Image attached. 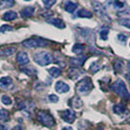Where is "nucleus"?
<instances>
[{
    "label": "nucleus",
    "mask_w": 130,
    "mask_h": 130,
    "mask_svg": "<svg viewBox=\"0 0 130 130\" xmlns=\"http://www.w3.org/2000/svg\"><path fill=\"white\" fill-rule=\"evenodd\" d=\"M23 46L26 48H41L49 45V42L41 37H32L23 41Z\"/></svg>",
    "instance_id": "1"
},
{
    "label": "nucleus",
    "mask_w": 130,
    "mask_h": 130,
    "mask_svg": "<svg viewBox=\"0 0 130 130\" xmlns=\"http://www.w3.org/2000/svg\"><path fill=\"white\" fill-rule=\"evenodd\" d=\"M125 78H126V79L130 82V72H128V73H126V74H125Z\"/></svg>",
    "instance_id": "37"
},
{
    "label": "nucleus",
    "mask_w": 130,
    "mask_h": 130,
    "mask_svg": "<svg viewBox=\"0 0 130 130\" xmlns=\"http://www.w3.org/2000/svg\"><path fill=\"white\" fill-rule=\"evenodd\" d=\"M55 90L58 92V93H67V92L70 90V87L65 82L58 81L56 83V85H55Z\"/></svg>",
    "instance_id": "8"
},
{
    "label": "nucleus",
    "mask_w": 130,
    "mask_h": 130,
    "mask_svg": "<svg viewBox=\"0 0 130 130\" xmlns=\"http://www.w3.org/2000/svg\"><path fill=\"white\" fill-rule=\"evenodd\" d=\"M6 129H8V127L5 126L4 124H1V130H6Z\"/></svg>",
    "instance_id": "38"
},
{
    "label": "nucleus",
    "mask_w": 130,
    "mask_h": 130,
    "mask_svg": "<svg viewBox=\"0 0 130 130\" xmlns=\"http://www.w3.org/2000/svg\"><path fill=\"white\" fill-rule=\"evenodd\" d=\"M76 17L79 18H92V13L90 11L86 10V9H80L76 14Z\"/></svg>",
    "instance_id": "17"
},
{
    "label": "nucleus",
    "mask_w": 130,
    "mask_h": 130,
    "mask_svg": "<svg viewBox=\"0 0 130 130\" xmlns=\"http://www.w3.org/2000/svg\"><path fill=\"white\" fill-rule=\"evenodd\" d=\"M92 6H93V9L95 11V13L97 14L98 16L102 17V18H108V15L106 13V10H105L104 6L99 3V2H93L92 3Z\"/></svg>",
    "instance_id": "7"
},
{
    "label": "nucleus",
    "mask_w": 130,
    "mask_h": 130,
    "mask_svg": "<svg viewBox=\"0 0 130 130\" xmlns=\"http://www.w3.org/2000/svg\"><path fill=\"white\" fill-rule=\"evenodd\" d=\"M48 99H49V101L52 102V103H57L59 101V98L57 97L56 95H49Z\"/></svg>",
    "instance_id": "31"
},
{
    "label": "nucleus",
    "mask_w": 130,
    "mask_h": 130,
    "mask_svg": "<svg viewBox=\"0 0 130 130\" xmlns=\"http://www.w3.org/2000/svg\"><path fill=\"white\" fill-rule=\"evenodd\" d=\"M117 37H118V39H119L120 41H122V42H125V41H126V36L123 35V34H118Z\"/></svg>",
    "instance_id": "35"
},
{
    "label": "nucleus",
    "mask_w": 130,
    "mask_h": 130,
    "mask_svg": "<svg viewBox=\"0 0 130 130\" xmlns=\"http://www.w3.org/2000/svg\"><path fill=\"white\" fill-rule=\"evenodd\" d=\"M128 69L130 70V63H128Z\"/></svg>",
    "instance_id": "41"
},
{
    "label": "nucleus",
    "mask_w": 130,
    "mask_h": 130,
    "mask_svg": "<svg viewBox=\"0 0 130 130\" xmlns=\"http://www.w3.org/2000/svg\"><path fill=\"white\" fill-rule=\"evenodd\" d=\"M15 2L14 0H0V8L1 9H6L14 6Z\"/></svg>",
    "instance_id": "19"
},
{
    "label": "nucleus",
    "mask_w": 130,
    "mask_h": 130,
    "mask_svg": "<svg viewBox=\"0 0 130 130\" xmlns=\"http://www.w3.org/2000/svg\"><path fill=\"white\" fill-rule=\"evenodd\" d=\"M86 57L84 56H80V57H76V58H71L70 60V64L72 67H81V66L84 64Z\"/></svg>",
    "instance_id": "10"
},
{
    "label": "nucleus",
    "mask_w": 130,
    "mask_h": 130,
    "mask_svg": "<svg viewBox=\"0 0 130 130\" xmlns=\"http://www.w3.org/2000/svg\"><path fill=\"white\" fill-rule=\"evenodd\" d=\"M61 117L62 119L68 122V123H72L75 119V112L72 111V110H66V111H62L61 112Z\"/></svg>",
    "instance_id": "6"
},
{
    "label": "nucleus",
    "mask_w": 130,
    "mask_h": 130,
    "mask_svg": "<svg viewBox=\"0 0 130 130\" xmlns=\"http://www.w3.org/2000/svg\"><path fill=\"white\" fill-rule=\"evenodd\" d=\"M49 24H51L53 25L54 26H56V27H58V28H65L66 27V25L65 23L62 21L61 19H57V18H55V19H50L47 21Z\"/></svg>",
    "instance_id": "12"
},
{
    "label": "nucleus",
    "mask_w": 130,
    "mask_h": 130,
    "mask_svg": "<svg viewBox=\"0 0 130 130\" xmlns=\"http://www.w3.org/2000/svg\"><path fill=\"white\" fill-rule=\"evenodd\" d=\"M34 62L39 66H47L53 62V56L48 52H38L34 55Z\"/></svg>",
    "instance_id": "3"
},
{
    "label": "nucleus",
    "mask_w": 130,
    "mask_h": 130,
    "mask_svg": "<svg viewBox=\"0 0 130 130\" xmlns=\"http://www.w3.org/2000/svg\"><path fill=\"white\" fill-rule=\"evenodd\" d=\"M70 105L72 106V108H74V109H79V108H81L82 107V101H81V99L79 97H73L72 98V100L70 101Z\"/></svg>",
    "instance_id": "14"
},
{
    "label": "nucleus",
    "mask_w": 130,
    "mask_h": 130,
    "mask_svg": "<svg viewBox=\"0 0 130 130\" xmlns=\"http://www.w3.org/2000/svg\"><path fill=\"white\" fill-rule=\"evenodd\" d=\"M34 13V8L33 7H26L24 8L22 11H21V16L23 18H28V17H31Z\"/></svg>",
    "instance_id": "13"
},
{
    "label": "nucleus",
    "mask_w": 130,
    "mask_h": 130,
    "mask_svg": "<svg viewBox=\"0 0 130 130\" xmlns=\"http://www.w3.org/2000/svg\"><path fill=\"white\" fill-rule=\"evenodd\" d=\"M37 117H38L39 121L47 127H52L55 124L54 117L45 111H39L38 113H37Z\"/></svg>",
    "instance_id": "5"
},
{
    "label": "nucleus",
    "mask_w": 130,
    "mask_h": 130,
    "mask_svg": "<svg viewBox=\"0 0 130 130\" xmlns=\"http://www.w3.org/2000/svg\"><path fill=\"white\" fill-rule=\"evenodd\" d=\"M16 18H17V13L13 12V11L6 12L2 16V19L4 20V21H12V20H15Z\"/></svg>",
    "instance_id": "18"
},
{
    "label": "nucleus",
    "mask_w": 130,
    "mask_h": 130,
    "mask_svg": "<svg viewBox=\"0 0 130 130\" xmlns=\"http://www.w3.org/2000/svg\"><path fill=\"white\" fill-rule=\"evenodd\" d=\"M85 46L83 44H80V43H76L74 44V46L72 47V52L75 53V54H81V53L84 51Z\"/></svg>",
    "instance_id": "21"
},
{
    "label": "nucleus",
    "mask_w": 130,
    "mask_h": 130,
    "mask_svg": "<svg viewBox=\"0 0 130 130\" xmlns=\"http://www.w3.org/2000/svg\"><path fill=\"white\" fill-rule=\"evenodd\" d=\"M113 6H115V8H117V9H120V8H122V7L124 6L123 3H121L120 1H115L113 2Z\"/></svg>",
    "instance_id": "33"
},
{
    "label": "nucleus",
    "mask_w": 130,
    "mask_h": 130,
    "mask_svg": "<svg viewBox=\"0 0 130 130\" xmlns=\"http://www.w3.org/2000/svg\"><path fill=\"white\" fill-rule=\"evenodd\" d=\"M109 31H110V29H109L108 26H103V27H101V29H100V36H101V39L107 40V39H108Z\"/></svg>",
    "instance_id": "22"
},
{
    "label": "nucleus",
    "mask_w": 130,
    "mask_h": 130,
    "mask_svg": "<svg viewBox=\"0 0 130 130\" xmlns=\"http://www.w3.org/2000/svg\"><path fill=\"white\" fill-rule=\"evenodd\" d=\"M48 72L52 75L53 77H59L62 73V71L59 68H51V69L48 70Z\"/></svg>",
    "instance_id": "23"
},
{
    "label": "nucleus",
    "mask_w": 130,
    "mask_h": 130,
    "mask_svg": "<svg viewBox=\"0 0 130 130\" xmlns=\"http://www.w3.org/2000/svg\"><path fill=\"white\" fill-rule=\"evenodd\" d=\"M16 51V48H14V47H8L6 49H3L2 51H1V56L2 57H8V56H11V55H13L14 53Z\"/></svg>",
    "instance_id": "20"
},
{
    "label": "nucleus",
    "mask_w": 130,
    "mask_h": 130,
    "mask_svg": "<svg viewBox=\"0 0 130 130\" xmlns=\"http://www.w3.org/2000/svg\"><path fill=\"white\" fill-rule=\"evenodd\" d=\"M62 130H73L72 127H63V129Z\"/></svg>",
    "instance_id": "39"
},
{
    "label": "nucleus",
    "mask_w": 130,
    "mask_h": 130,
    "mask_svg": "<svg viewBox=\"0 0 130 130\" xmlns=\"http://www.w3.org/2000/svg\"><path fill=\"white\" fill-rule=\"evenodd\" d=\"M126 121H127L128 123H130V113H129V116H128V117H127V119H126Z\"/></svg>",
    "instance_id": "40"
},
{
    "label": "nucleus",
    "mask_w": 130,
    "mask_h": 130,
    "mask_svg": "<svg viewBox=\"0 0 130 130\" xmlns=\"http://www.w3.org/2000/svg\"><path fill=\"white\" fill-rule=\"evenodd\" d=\"M100 70H101V67L98 65L97 63H94V64H92L91 69H90V71H91L92 73H95V72H97L98 71H100Z\"/></svg>",
    "instance_id": "30"
},
{
    "label": "nucleus",
    "mask_w": 130,
    "mask_h": 130,
    "mask_svg": "<svg viewBox=\"0 0 130 130\" xmlns=\"http://www.w3.org/2000/svg\"><path fill=\"white\" fill-rule=\"evenodd\" d=\"M17 62L20 65H26L29 62V59L27 54L25 52H19L17 55Z\"/></svg>",
    "instance_id": "11"
},
{
    "label": "nucleus",
    "mask_w": 130,
    "mask_h": 130,
    "mask_svg": "<svg viewBox=\"0 0 130 130\" xmlns=\"http://www.w3.org/2000/svg\"><path fill=\"white\" fill-rule=\"evenodd\" d=\"M111 89L117 93L118 96L124 98V99H129L130 95L127 89H126V86H125V83L121 79H117V81L112 84L111 86Z\"/></svg>",
    "instance_id": "2"
},
{
    "label": "nucleus",
    "mask_w": 130,
    "mask_h": 130,
    "mask_svg": "<svg viewBox=\"0 0 130 130\" xmlns=\"http://www.w3.org/2000/svg\"><path fill=\"white\" fill-rule=\"evenodd\" d=\"M8 119H9L8 111H5L4 109H1V111H0V120H1V122H5Z\"/></svg>",
    "instance_id": "26"
},
{
    "label": "nucleus",
    "mask_w": 130,
    "mask_h": 130,
    "mask_svg": "<svg viewBox=\"0 0 130 130\" xmlns=\"http://www.w3.org/2000/svg\"><path fill=\"white\" fill-rule=\"evenodd\" d=\"M65 10L67 12H69V13H73L74 12V10H76V8H77V5L75 4V3H73L72 1H68V2H66L65 3Z\"/></svg>",
    "instance_id": "16"
},
{
    "label": "nucleus",
    "mask_w": 130,
    "mask_h": 130,
    "mask_svg": "<svg viewBox=\"0 0 130 130\" xmlns=\"http://www.w3.org/2000/svg\"><path fill=\"white\" fill-rule=\"evenodd\" d=\"M119 25L125 26L127 28H130V18H122L118 21Z\"/></svg>",
    "instance_id": "27"
},
{
    "label": "nucleus",
    "mask_w": 130,
    "mask_h": 130,
    "mask_svg": "<svg viewBox=\"0 0 130 130\" xmlns=\"http://www.w3.org/2000/svg\"><path fill=\"white\" fill-rule=\"evenodd\" d=\"M26 1H30V0H26Z\"/></svg>",
    "instance_id": "42"
},
{
    "label": "nucleus",
    "mask_w": 130,
    "mask_h": 130,
    "mask_svg": "<svg viewBox=\"0 0 130 130\" xmlns=\"http://www.w3.org/2000/svg\"><path fill=\"white\" fill-rule=\"evenodd\" d=\"M117 14L118 15H127V14H130V6H128L126 9H124L122 11H119Z\"/></svg>",
    "instance_id": "34"
},
{
    "label": "nucleus",
    "mask_w": 130,
    "mask_h": 130,
    "mask_svg": "<svg viewBox=\"0 0 130 130\" xmlns=\"http://www.w3.org/2000/svg\"><path fill=\"white\" fill-rule=\"evenodd\" d=\"M12 130H23V128H22V126H20V125H17V126L13 127V129H12Z\"/></svg>",
    "instance_id": "36"
},
{
    "label": "nucleus",
    "mask_w": 130,
    "mask_h": 130,
    "mask_svg": "<svg viewBox=\"0 0 130 130\" xmlns=\"http://www.w3.org/2000/svg\"><path fill=\"white\" fill-rule=\"evenodd\" d=\"M12 84H13V81H12V78L10 76H4V77H1V79H0V87L3 89L10 88Z\"/></svg>",
    "instance_id": "9"
},
{
    "label": "nucleus",
    "mask_w": 130,
    "mask_h": 130,
    "mask_svg": "<svg viewBox=\"0 0 130 130\" xmlns=\"http://www.w3.org/2000/svg\"><path fill=\"white\" fill-rule=\"evenodd\" d=\"M81 73H83L82 71L78 70L77 68H72L69 72V77L72 78V79H76L79 76V74H81Z\"/></svg>",
    "instance_id": "15"
},
{
    "label": "nucleus",
    "mask_w": 130,
    "mask_h": 130,
    "mask_svg": "<svg viewBox=\"0 0 130 130\" xmlns=\"http://www.w3.org/2000/svg\"><path fill=\"white\" fill-rule=\"evenodd\" d=\"M93 89V84L90 78L86 77L81 79L76 85V91L80 94H86Z\"/></svg>",
    "instance_id": "4"
},
{
    "label": "nucleus",
    "mask_w": 130,
    "mask_h": 130,
    "mask_svg": "<svg viewBox=\"0 0 130 130\" xmlns=\"http://www.w3.org/2000/svg\"><path fill=\"white\" fill-rule=\"evenodd\" d=\"M56 1H57V0H42L44 6H45V8H47V9L51 8V7L56 3Z\"/></svg>",
    "instance_id": "28"
},
{
    "label": "nucleus",
    "mask_w": 130,
    "mask_h": 130,
    "mask_svg": "<svg viewBox=\"0 0 130 130\" xmlns=\"http://www.w3.org/2000/svg\"><path fill=\"white\" fill-rule=\"evenodd\" d=\"M113 111L117 115H121L125 111V107L122 104H117L113 106Z\"/></svg>",
    "instance_id": "24"
},
{
    "label": "nucleus",
    "mask_w": 130,
    "mask_h": 130,
    "mask_svg": "<svg viewBox=\"0 0 130 130\" xmlns=\"http://www.w3.org/2000/svg\"><path fill=\"white\" fill-rule=\"evenodd\" d=\"M7 30H13V28H12V26H1V28H0V31L1 32H5Z\"/></svg>",
    "instance_id": "32"
},
{
    "label": "nucleus",
    "mask_w": 130,
    "mask_h": 130,
    "mask_svg": "<svg viewBox=\"0 0 130 130\" xmlns=\"http://www.w3.org/2000/svg\"><path fill=\"white\" fill-rule=\"evenodd\" d=\"M1 102L4 105H7V106H8V105H11L12 100L8 97V96H6V95H2V97H1Z\"/></svg>",
    "instance_id": "29"
},
{
    "label": "nucleus",
    "mask_w": 130,
    "mask_h": 130,
    "mask_svg": "<svg viewBox=\"0 0 130 130\" xmlns=\"http://www.w3.org/2000/svg\"><path fill=\"white\" fill-rule=\"evenodd\" d=\"M113 68H115V71L117 72H120L123 69V64L120 60H117L113 63Z\"/></svg>",
    "instance_id": "25"
}]
</instances>
